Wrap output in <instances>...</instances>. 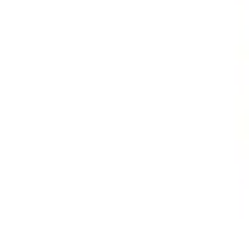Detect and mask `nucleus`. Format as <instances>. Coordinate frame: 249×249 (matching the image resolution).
<instances>
[]
</instances>
